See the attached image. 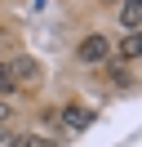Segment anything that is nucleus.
<instances>
[{
	"mask_svg": "<svg viewBox=\"0 0 142 147\" xmlns=\"http://www.w3.org/2000/svg\"><path fill=\"white\" fill-rule=\"evenodd\" d=\"M76 58H80V63H107V58H111V36H98V31L84 36L76 45Z\"/></svg>",
	"mask_w": 142,
	"mask_h": 147,
	"instance_id": "1",
	"label": "nucleus"
},
{
	"mask_svg": "<svg viewBox=\"0 0 142 147\" xmlns=\"http://www.w3.org/2000/svg\"><path fill=\"white\" fill-rule=\"evenodd\" d=\"M18 89V80L9 76V63H0V94H13Z\"/></svg>",
	"mask_w": 142,
	"mask_h": 147,
	"instance_id": "7",
	"label": "nucleus"
},
{
	"mask_svg": "<svg viewBox=\"0 0 142 147\" xmlns=\"http://www.w3.org/2000/svg\"><path fill=\"white\" fill-rule=\"evenodd\" d=\"M62 120H67V129H89V125H93V111H84V107H67V116H62Z\"/></svg>",
	"mask_w": 142,
	"mask_h": 147,
	"instance_id": "5",
	"label": "nucleus"
},
{
	"mask_svg": "<svg viewBox=\"0 0 142 147\" xmlns=\"http://www.w3.org/2000/svg\"><path fill=\"white\" fill-rule=\"evenodd\" d=\"M5 116H9V107H5V102H0V120H5Z\"/></svg>",
	"mask_w": 142,
	"mask_h": 147,
	"instance_id": "9",
	"label": "nucleus"
},
{
	"mask_svg": "<svg viewBox=\"0 0 142 147\" xmlns=\"http://www.w3.org/2000/svg\"><path fill=\"white\" fill-rule=\"evenodd\" d=\"M13 147H58V143H49V138H36V134H22V138H13Z\"/></svg>",
	"mask_w": 142,
	"mask_h": 147,
	"instance_id": "6",
	"label": "nucleus"
},
{
	"mask_svg": "<svg viewBox=\"0 0 142 147\" xmlns=\"http://www.w3.org/2000/svg\"><path fill=\"white\" fill-rule=\"evenodd\" d=\"M9 76H13L18 85H27V80H40V76H44V67L36 63V58H27V54H18L13 63H9Z\"/></svg>",
	"mask_w": 142,
	"mask_h": 147,
	"instance_id": "2",
	"label": "nucleus"
},
{
	"mask_svg": "<svg viewBox=\"0 0 142 147\" xmlns=\"http://www.w3.org/2000/svg\"><path fill=\"white\" fill-rule=\"evenodd\" d=\"M120 22H124V31H142V0H124Z\"/></svg>",
	"mask_w": 142,
	"mask_h": 147,
	"instance_id": "3",
	"label": "nucleus"
},
{
	"mask_svg": "<svg viewBox=\"0 0 142 147\" xmlns=\"http://www.w3.org/2000/svg\"><path fill=\"white\" fill-rule=\"evenodd\" d=\"M13 138H18V134H9V129H0V147H13Z\"/></svg>",
	"mask_w": 142,
	"mask_h": 147,
	"instance_id": "8",
	"label": "nucleus"
},
{
	"mask_svg": "<svg viewBox=\"0 0 142 147\" xmlns=\"http://www.w3.org/2000/svg\"><path fill=\"white\" fill-rule=\"evenodd\" d=\"M120 58H129V63L142 58V31H129V36L120 40Z\"/></svg>",
	"mask_w": 142,
	"mask_h": 147,
	"instance_id": "4",
	"label": "nucleus"
}]
</instances>
